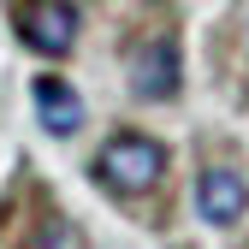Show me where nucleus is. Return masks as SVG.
Returning <instances> with one entry per match:
<instances>
[{
	"mask_svg": "<svg viewBox=\"0 0 249 249\" xmlns=\"http://www.w3.org/2000/svg\"><path fill=\"white\" fill-rule=\"evenodd\" d=\"M95 178L107 184L113 196H148L154 184L166 178V148L154 137H142V131H119L95 154Z\"/></svg>",
	"mask_w": 249,
	"mask_h": 249,
	"instance_id": "1",
	"label": "nucleus"
},
{
	"mask_svg": "<svg viewBox=\"0 0 249 249\" xmlns=\"http://www.w3.org/2000/svg\"><path fill=\"white\" fill-rule=\"evenodd\" d=\"M12 24H18V42L36 48V53H71L77 42V12L66 0H6Z\"/></svg>",
	"mask_w": 249,
	"mask_h": 249,
	"instance_id": "3",
	"label": "nucleus"
},
{
	"mask_svg": "<svg viewBox=\"0 0 249 249\" xmlns=\"http://www.w3.org/2000/svg\"><path fill=\"white\" fill-rule=\"evenodd\" d=\"M36 113H42V131H48V137H71L77 124H83L77 89L59 83V77H42V83H36Z\"/></svg>",
	"mask_w": 249,
	"mask_h": 249,
	"instance_id": "5",
	"label": "nucleus"
},
{
	"mask_svg": "<svg viewBox=\"0 0 249 249\" xmlns=\"http://www.w3.org/2000/svg\"><path fill=\"white\" fill-rule=\"evenodd\" d=\"M196 208H202V220L208 226H237L243 213H249V184H243V172H231V166H208L202 178H196Z\"/></svg>",
	"mask_w": 249,
	"mask_h": 249,
	"instance_id": "4",
	"label": "nucleus"
},
{
	"mask_svg": "<svg viewBox=\"0 0 249 249\" xmlns=\"http://www.w3.org/2000/svg\"><path fill=\"white\" fill-rule=\"evenodd\" d=\"M124 77H131L137 101H172L184 83V59H178V36H142L131 53H124Z\"/></svg>",
	"mask_w": 249,
	"mask_h": 249,
	"instance_id": "2",
	"label": "nucleus"
},
{
	"mask_svg": "<svg viewBox=\"0 0 249 249\" xmlns=\"http://www.w3.org/2000/svg\"><path fill=\"white\" fill-rule=\"evenodd\" d=\"M24 249H83V243H77V231H71V220H59V213H48V220H42V231L30 237Z\"/></svg>",
	"mask_w": 249,
	"mask_h": 249,
	"instance_id": "6",
	"label": "nucleus"
}]
</instances>
